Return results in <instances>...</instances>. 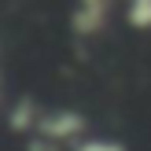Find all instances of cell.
I'll return each instance as SVG.
<instances>
[{
	"label": "cell",
	"instance_id": "1",
	"mask_svg": "<svg viewBox=\"0 0 151 151\" xmlns=\"http://www.w3.org/2000/svg\"><path fill=\"white\" fill-rule=\"evenodd\" d=\"M85 129H88V122L78 111H48V114H41L33 133L48 147H55V144H78V140H85Z\"/></svg>",
	"mask_w": 151,
	"mask_h": 151
},
{
	"label": "cell",
	"instance_id": "3",
	"mask_svg": "<svg viewBox=\"0 0 151 151\" xmlns=\"http://www.w3.org/2000/svg\"><path fill=\"white\" fill-rule=\"evenodd\" d=\"M7 122H11V129H15V133H26V129H37V122H41V114L33 111V103H29V100H19Z\"/></svg>",
	"mask_w": 151,
	"mask_h": 151
},
{
	"label": "cell",
	"instance_id": "5",
	"mask_svg": "<svg viewBox=\"0 0 151 151\" xmlns=\"http://www.w3.org/2000/svg\"><path fill=\"white\" fill-rule=\"evenodd\" d=\"M74 151H125V144L107 140V137H85V140L74 144Z\"/></svg>",
	"mask_w": 151,
	"mask_h": 151
},
{
	"label": "cell",
	"instance_id": "2",
	"mask_svg": "<svg viewBox=\"0 0 151 151\" xmlns=\"http://www.w3.org/2000/svg\"><path fill=\"white\" fill-rule=\"evenodd\" d=\"M111 11H114V0H74L70 26L78 37H96V33L107 29Z\"/></svg>",
	"mask_w": 151,
	"mask_h": 151
},
{
	"label": "cell",
	"instance_id": "4",
	"mask_svg": "<svg viewBox=\"0 0 151 151\" xmlns=\"http://www.w3.org/2000/svg\"><path fill=\"white\" fill-rule=\"evenodd\" d=\"M125 22L133 29H151V0H125Z\"/></svg>",
	"mask_w": 151,
	"mask_h": 151
}]
</instances>
